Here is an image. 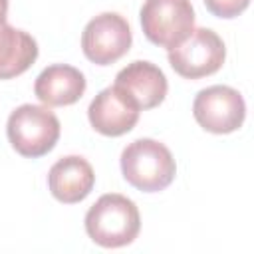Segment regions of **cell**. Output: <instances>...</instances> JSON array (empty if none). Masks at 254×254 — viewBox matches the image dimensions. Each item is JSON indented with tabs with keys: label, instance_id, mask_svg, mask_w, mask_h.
<instances>
[{
	"label": "cell",
	"instance_id": "10",
	"mask_svg": "<svg viewBox=\"0 0 254 254\" xmlns=\"http://www.w3.org/2000/svg\"><path fill=\"white\" fill-rule=\"evenodd\" d=\"M95 185L93 167L79 155L58 159L48 173V189L52 196L64 204L81 202Z\"/></svg>",
	"mask_w": 254,
	"mask_h": 254
},
{
	"label": "cell",
	"instance_id": "5",
	"mask_svg": "<svg viewBox=\"0 0 254 254\" xmlns=\"http://www.w3.org/2000/svg\"><path fill=\"white\" fill-rule=\"evenodd\" d=\"M226 58L222 38L210 28H196L190 36L169 50L171 67L185 79H200L216 73Z\"/></svg>",
	"mask_w": 254,
	"mask_h": 254
},
{
	"label": "cell",
	"instance_id": "11",
	"mask_svg": "<svg viewBox=\"0 0 254 254\" xmlns=\"http://www.w3.org/2000/svg\"><path fill=\"white\" fill-rule=\"evenodd\" d=\"M85 75L67 64H52L36 77L34 93L48 107L73 105L85 93Z\"/></svg>",
	"mask_w": 254,
	"mask_h": 254
},
{
	"label": "cell",
	"instance_id": "1",
	"mask_svg": "<svg viewBox=\"0 0 254 254\" xmlns=\"http://www.w3.org/2000/svg\"><path fill=\"white\" fill-rule=\"evenodd\" d=\"M141 230L137 204L119 192L101 194L85 214L87 236L103 248H121L131 244Z\"/></svg>",
	"mask_w": 254,
	"mask_h": 254
},
{
	"label": "cell",
	"instance_id": "8",
	"mask_svg": "<svg viewBox=\"0 0 254 254\" xmlns=\"http://www.w3.org/2000/svg\"><path fill=\"white\" fill-rule=\"evenodd\" d=\"M141 109L121 87L111 85L101 89L87 107L91 127L105 137H119L129 133L139 121Z\"/></svg>",
	"mask_w": 254,
	"mask_h": 254
},
{
	"label": "cell",
	"instance_id": "14",
	"mask_svg": "<svg viewBox=\"0 0 254 254\" xmlns=\"http://www.w3.org/2000/svg\"><path fill=\"white\" fill-rule=\"evenodd\" d=\"M8 18V0H0V22Z\"/></svg>",
	"mask_w": 254,
	"mask_h": 254
},
{
	"label": "cell",
	"instance_id": "6",
	"mask_svg": "<svg viewBox=\"0 0 254 254\" xmlns=\"http://www.w3.org/2000/svg\"><path fill=\"white\" fill-rule=\"evenodd\" d=\"M192 115L204 131L226 135L242 127L246 103L238 89L230 85H210L196 93L192 101Z\"/></svg>",
	"mask_w": 254,
	"mask_h": 254
},
{
	"label": "cell",
	"instance_id": "9",
	"mask_svg": "<svg viewBox=\"0 0 254 254\" xmlns=\"http://www.w3.org/2000/svg\"><path fill=\"white\" fill-rule=\"evenodd\" d=\"M115 85L121 87L127 95H131V99L141 111L161 105L169 89L163 69L145 60H135L127 64L115 75Z\"/></svg>",
	"mask_w": 254,
	"mask_h": 254
},
{
	"label": "cell",
	"instance_id": "4",
	"mask_svg": "<svg viewBox=\"0 0 254 254\" xmlns=\"http://www.w3.org/2000/svg\"><path fill=\"white\" fill-rule=\"evenodd\" d=\"M139 18L145 38L167 50L183 44L194 30L190 0H145Z\"/></svg>",
	"mask_w": 254,
	"mask_h": 254
},
{
	"label": "cell",
	"instance_id": "3",
	"mask_svg": "<svg viewBox=\"0 0 254 254\" xmlns=\"http://www.w3.org/2000/svg\"><path fill=\"white\" fill-rule=\"evenodd\" d=\"M60 119L48 105L24 103L16 107L6 123V135L10 145L28 159L48 155L60 139Z\"/></svg>",
	"mask_w": 254,
	"mask_h": 254
},
{
	"label": "cell",
	"instance_id": "7",
	"mask_svg": "<svg viewBox=\"0 0 254 254\" xmlns=\"http://www.w3.org/2000/svg\"><path fill=\"white\" fill-rule=\"evenodd\" d=\"M131 42L129 22L117 12H101L91 18L81 34L83 56L97 65H109L121 60L129 52Z\"/></svg>",
	"mask_w": 254,
	"mask_h": 254
},
{
	"label": "cell",
	"instance_id": "12",
	"mask_svg": "<svg viewBox=\"0 0 254 254\" xmlns=\"http://www.w3.org/2000/svg\"><path fill=\"white\" fill-rule=\"evenodd\" d=\"M36 60V40L28 32L10 26L8 20L0 22V79L22 75Z\"/></svg>",
	"mask_w": 254,
	"mask_h": 254
},
{
	"label": "cell",
	"instance_id": "13",
	"mask_svg": "<svg viewBox=\"0 0 254 254\" xmlns=\"http://www.w3.org/2000/svg\"><path fill=\"white\" fill-rule=\"evenodd\" d=\"M248 4H250V0H204L206 10L212 16L224 18V20L240 16L248 8Z\"/></svg>",
	"mask_w": 254,
	"mask_h": 254
},
{
	"label": "cell",
	"instance_id": "2",
	"mask_svg": "<svg viewBox=\"0 0 254 254\" xmlns=\"http://www.w3.org/2000/svg\"><path fill=\"white\" fill-rule=\"evenodd\" d=\"M121 173L125 181L143 192L167 189L177 175V163L167 145L143 137L129 143L121 153Z\"/></svg>",
	"mask_w": 254,
	"mask_h": 254
}]
</instances>
